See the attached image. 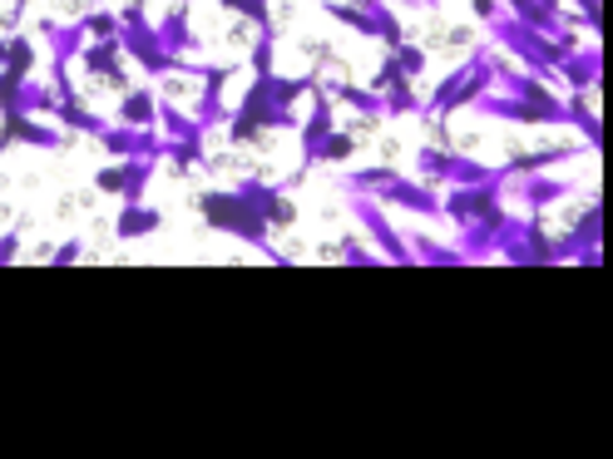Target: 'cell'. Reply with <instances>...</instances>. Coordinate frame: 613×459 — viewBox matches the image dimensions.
Returning <instances> with one entry per match:
<instances>
[{"label":"cell","instance_id":"obj_1","mask_svg":"<svg viewBox=\"0 0 613 459\" xmlns=\"http://www.w3.org/2000/svg\"><path fill=\"white\" fill-rule=\"evenodd\" d=\"M194 208H198V218H204V227H213V233H223V237H237V243H248L253 252H262V247L272 243V227L262 223V213L237 188H204L194 198Z\"/></svg>","mask_w":613,"mask_h":459},{"label":"cell","instance_id":"obj_2","mask_svg":"<svg viewBox=\"0 0 613 459\" xmlns=\"http://www.w3.org/2000/svg\"><path fill=\"white\" fill-rule=\"evenodd\" d=\"M485 30H490V40H495L500 50H510L529 70V75H539V79H554V64H560L564 54L574 50V35H564V40H549V35L529 30V25H519L515 15H505V11H500L495 21H485Z\"/></svg>","mask_w":613,"mask_h":459},{"label":"cell","instance_id":"obj_3","mask_svg":"<svg viewBox=\"0 0 613 459\" xmlns=\"http://www.w3.org/2000/svg\"><path fill=\"white\" fill-rule=\"evenodd\" d=\"M268 75H272V70H268ZM268 75H253L248 89H243V104L223 119V124H228V144H237V149H243V144H253L258 134H268V128H297V109L272 104Z\"/></svg>","mask_w":613,"mask_h":459},{"label":"cell","instance_id":"obj_4","mask_svg":"<svg viewBox=\"0 0 613 459\" xmlns=\"http://www.w3.org/2000/svg\"><path fill=\"white\" fill-rule=\"evenodd\" d=\"M114 40L149 79H169L173 70H179V54H169L159 45V35H154V25H149V15H144L139 0H130V5L119 11V35H114Z\"/></svg>","mask_w":613,"mask_h":459},{"label":"cell","instance_id":"obj_5","mask_svg":"<svg viewBox=\"0 0 613 459\" xmlns=\"http://www.w3.org/2000/svg\"><path fill=\"white\" fill-rule=\"evenodd\" d=\"M322 11H327V21L346 25V30L366 35V40L387 45V50H396V45L406 40V25H401L391 0H322Z\"/></svg>","mask_w":613,"mask_h":459},{"label":"cell","instance_id":"obj_6","mask_svg":"<svg viewBox=\"0 0 613 459\" xmlns=\"http://www.w3.org/2000/svg\"><path fill=\"white\" fill-rule=\"evenodd\" d=\"M346 208H352V218L361 223V233L371 237V247H381L387 262H396V268H416V262H410V247H406V233L387 218V203H377L371 193H346Z\"/></svg>","mask_w":613,"mask_h":459},{"label":"cell","instance_id":"obj_7","mask_svg":"<svg viewBox=\"0 0 613 459\" xmlns=\"http://www.w3.org/2000/svg\"><path fill=\"white\" fill-rule=\"evenodd\" d=\"M490 45H475L470 50V70L461 75V85H451V89H441V95H431L426 99V114L431 119H451L455 109H470V99H480L485 89L495 85V64H490Z\"/></svg>","mask_w":613,"mask_h":459},{"label":"cell","instance_id":"obj_8","mask_svg":"<svg viewBox=\"0 0 613 459\" xmlns=\"http://www.w3.org/2000/svg\"><path fill=\"white\" fill-rule=\"evenodd\" d=\"M416 173H420V183H451V188H470V183L490 178V169H485L480 159L455 153V149H445V144H426V149H416Z\"/></svg>","mask_w":613,"mask_h":459},{"label":"cell","instance_id":"obj_9","mask_svg":"<svg viewBox=\"0 0 613 459\" xmlns=\"http://www.w3.org/2000/svg\"><path fill=\"white\" fill-rule=\"evenodd\" d=\"M307 99H312V114H307V119H302V124H297L302 163H297V173H292L287 183H278V188H287V193L297 188V183H302V178H307V173L317 169V149H322V139H327V134H332V128H336V114H332V104H336V99L322 89V79H317V85H312V95H307Z\"/></svg>","mask_w":613,"mask_h":459},{"label":"cell","instance_id":"obj_10","mask_svg":"<svg viewBox=\"0 0 613 459\" xmlns=\"http://www.w3.org/2000/svg\"><path fill=\"white\" fill-rule=\"evenodd\" d=\"M470 109L475 114H485V119H505V124H525V128L569 124V104L544 109V104H529V99H515V95H495V89H485L480 99H470Z\"/></svg>","mask_w":613,"mask_h":459},{"label":"cell","instance_id":"obj_11","mask_svg":"<svg viewBox=\"0 0 613 459\" xmlns=\"http://www.w3.org/2000/svg\"><path fill=\"white\" fill-rule=\"evenodd\" d=\"M377 203H391L401 208V213L410 218H441V193H436V183H420V178H406V173H391L387 183H381L377 193H371Z\"/></svg>","mask_w":613,"mask_h":459},{"label":"cell","instance_id":"obj_12","mask_svg":"<svg viewBox=\"0 0 613 459\" xmlns=\"http://www.w3.org/2000/svg\"><path fill=\"white\" fill-rule=\"evenodd\" d=\"M599 227H603V213L599 203H589L579 218H574V227L564 237H554V252H560V262H579V268H599L603 252H599Z\"/></svg>","mask_w":613,"mask_h":459},{"label":"cell","instance_id":"obj_13","mask_svg":"<svg viewBox=\"0 0 613 459\" xmlns=\"http://www.w3.org/2000/svg\"><path fill=\"white\" fill-rule=\"evenodd\" d=\"M11 144H25V149H45V153H60L65 149V134H60V124H40V114H0V159H5V149Z\"/></svg>","mask_w":613,"mask_h":459},{"label":"cell","instance_id":"obj_14","mask_svg":"<svg viewBox=\"0 0 613 459\" xmlns=\"http://www.w3.org/2000/svg\"><path fill=\"white\" fill-rule=\"evenodd\" d=\"M95 144L114 159H159L163 163V139L159 128H134V124H105L95 134Z\"/></svg>","mask_w":613,"mask_h":459},{"label":"cell","instance_id":"obj_15","mask_svg":"<svg viewBox=\"0 0 613 459\" xmlns=\"http://www.w3.org/2000/svg\"><path fill=\"white\" fill-rule=\"evenodd\" d=\"M233 188L243 193L253 208H258L262 223H268L272 233H278V227H292V223H297V203H292V193L278 188V183H262L258 173H253V178H237Z\"/></svg>","mask_w":613,"mask_h":459},{"label":"cell","instance_id":"obj_16","mask_svg":"<svg viewBox=\"0 0 613 459\" xmlns=\"http://www.w3.org/2000/svg\"><path fill=\"white\" fill-rule=\"evenodd\" d=\"M75 60L85 64L89 79H105V85H114V89H130V75H124V50H119V40H85Z\"/></svg>","mask_w":613,"mask_h":459},{"label":"cell","instance_id":"obj_17","mask_svg":"<svg viewBox=\"0 0 613 459\" xmlns=\"http://www.w3.org/2000/svg\"><path fill=\"white\" fill-rule=\"evenodd\" d=\"M154 35H159V45L169 54H198L204 50V40L194 35V11H188V5H173V11L154 25Z\"/></svg>","mask_w":613,"mask_h":459},{"label":"cell","instance_id":"obj_18","mask_svg":"<svg viewBox=\"0 0 613 459\" xmlns=\"http://www.w3.org/2000/svg\"><path fill=\"white\" fill-rule=\"evenodd\" d=\"M519 193V203L529 208V213H544V208L564 203L569 198V183L564 178H549V173H519V178H510Z\"/></svg>","mask_w":613,"mask_h":459},{"label":"cell","instance_id":"obj_19","mask_svg":"<svg viewBox=\"0 0 613 459\" xmlns=\"http://www.w3.org/2000/svg\"><path fill=\"white\" fill-rule=\"evenodd\" d=\"M233 79L228 64H204V89H198V124L204 128H218L228 119V104H223V85Z\"/></svg>","mask_w":613,"mask_h":459},{"label":"cell","instance_id":"obj_20","mask_svg":"<svg viewBox=\"0 0 613 459\" xmlns=\"http://www.w3.org/2000/svg\"><path fill=\"white\" fill-rule=\"evenodd\" d=\"M154 128H159V139H183V144H204L208 128L198 124L194 114H183L173 99H159V109H154Z\"/></svg>","mask_w":613,"mask_h":459},{"label":"cell","instance_id":"obj_21","mask_svg":"<svg viewBox=\"0 0 613 459\" xmlns=\"http://www.w3.org/2000/svg\"><path fill=\"white\" fill-rule=\"evenodd\" d=\"M163 227V213L149 203H119L114 213V237L119 243H139V237H154Z\"/></svg>","mask_w":613,"mask_h":459},{"label":"cell","instance_id":"obj_22","mask_svg":"<svg viewBox=\"0 0 613 459\" xmlns=\"http://www.w3.org/2000/svg\"><path fill=\"white\" fill-rule=\"evenodd\" d=\"M554 75H560L569 89H599L603 54L599 50H569L560 64H554Z\"/></svg>","mask_w":613,"mask_h":459},{"label":"cell","instance_id":"obj_23","mask_svg":"<svg viewBox=\"0 0 613 459\" xmlns=\"http://www.w3.org/2000/svg\"><path fill=\"white\" fill-rule=\"evenodd\" d=\"M322 89L332 99H342V104H352L356 114L366 119V124H377V119H387V104H381V95H371V89L352 85V79H322Z\"/></svg>","mask_w":613,"mask_h":459},{"label":"cell","instance_id":"obj_24","mask_svg":"<svg viewBox=\"0 0 613 459\" xmlns=\"http://www.w3.org/2000/svg\"><path fill=\"white\" fill-rule=\"evenodd\" d=\"M159 159H119V203H144Z\"/></svg>","mask_w":613,"mask_h":459},{"label":"cell","instance_id":"obj_25","mask_svg":"<svg viewBox=\"0 0 613 459\" xmlns=\"http://www.w3.org/2000/svg\"><path fill=\"white\" fill-rule=\"evenodd\" d=\"M154 109H159V95H154L149 85H139V89H119V124L154 128Z\"/></svg>","mask_w":613,"mask_h":459},{"label":"cell","instance_id":"obj_26","mask_svg":"<svg viewBox=\"0 0 613 459\" xmlns=\"http://www.w3.org/2000/svg\"><path fill=\"white\" fill-rule=\"evenodd\" d=\"M406 247H410V262H426V268H465L461 247H445V243H436V237H426V233H410Z\"/></svg>","mask_w":613,"mask_h":459},{"label":"cell","instance_id":"obj_27","mask_svg":"<svg viewBox=\"0 0 613 459\" xmlns=\"http://www.w3.org/2000/svg\"><path fill=\"white\" fill-rule=\"evenodd\" d=\"M574 159V144H554V149H535V153H515L510 163H500V169L510 173V178H519V173H544L554 169V163H569Z\"/></svg>","mask_w":613,"mask_h":459},{"label":"cell","instance_id":"obj_28","mask_svg":"<svg viewBox=\"0 0 613 459\" xmlns=\"http://www.w3.org/2000/svg\"><path fill=\"white\" fill-rule=\"evenodd\" d=\"M50 119H54V124H60V128H75V134H85V139H95L99 128L109 124V119H99L95 109H85V104H79V99H60V104L50 109Z\"/></svg>","mask_w":613,"mask_h":459},{"label":"cell","instance_id":"obj_29","mask_svg":"<svg viewBox=\"0 0 613 459\" xmlns=\"http://www.w3.org/2000/svg\"><path fill=\"white\" fill-rule=\"evenodd\" d=\"M30 70H35V45H30V35L11 30V35H5V54H0V75H5V79H25Z\"/></svg>","mask_w":613,"mask_h":459},{"label":"cell","instance_id":"obj_30","mask_svg":"<svg viewBox=\"0 0 613 459\" xmlns=\"http://www.w3.org/2000/svg\"><path fill=\"white\" fill-rule=\"evenodd\" d=\"M569 124L584 134V144L589 149H599V114H593V89H569Z\"/></svg>","mask_w":613,"mask_h":459},{"label":"cell","instance_id":"obj_31","mask_svg":"<svg viewBox=\"0 0 613 459\" xmlns=\"http://www.w3.org/2000/svg\"><path fill=\"white\" fill-rule=\"evenodd\" d=\"M352 153H356V134L352 128H332V134L322 139V149H317V169H322V163H332L336 169V163H346Z\"/></svg>","mask_w":613,"mask_h":459},{"label":"cell","instance_id":"obj_32","mask_svg":"<svg viewBox=\"0 0 613 459\" xmlns=\"http://www.w3.org/2000/svg\"><path fill=\"white\" fill-rule=\"evenodd\" d=\"M327 257H336V262H352V268H381V262H387V257L371 252V247L356 243V237H342V243H336Z\"/></svg>","mask_w":613,"mask_h":459},{"label":"cell","instance_id":"obj_33","mask_svg":"<svg viewBox=\"0 0 613 459\" xmlns=\"http://www.w3.org/2000/svg\"><path fill=\"white\" fill-rule=\"evenodd\" d=\"M387 54H391V64H396V70H401L406 79H420V75H426V50H420V45L401 40L396 50H387Z\"/></svg>","mask_w":613,"mask_h":459},{"label":"cell","instance_id":"obj_34","mask_svg":"<svg viewBox=\"0 0 613 459\" xmlns=\"http://www.w3.org/2000/svg\"><path fill=\"white\" fill-rule=\"evenodd\" d=\"M272 54H278V30H258V40H253V54H248V70L253 75H268L272 70Z\"/></svg>","mask_w":613,"mask_h":459},{"label":"cell","instance_id":"obj_35","mask_svg":"<svg viewBox=\"0 0 613 459\" xmlns=\"http://www.w3.org/2000/svg\"><path fill=\"white\" fill-rule=\"evenodd\" d=\"M79 30H85V40H114V35H119V15L89 11V15H79Z\"/></svg>","mask_w":613,"mask_h":459},{"label":"cell","instance_id":"obj_36","mask_svg":"<svg viewBox=\"0 0 613 459\" xmlns=\"http://www.w3.org/2000/svg\"><path fill=\"white\" fill-rule=\"evenodd\" d=\"M85 243H79V237H70V243H60V247H50V252H45V262H50V268H70V262H85Z\"/></svg>","mask_w":613,"mask_h":459},{"label":"cell","instance_id":"obj_37","mask_svg":"<svg viewBox=\"0 0 613 459\" xmlns=\"http://www.w3.org/2000/svg\"><path fill=\"white\" fill-rule=\"evenodd\" d=\"M15 257H21V227H11V233H0V268H11Z\"/></svg>","mask_w":613,"mask_h":459},{"label":"cell","instance_id":"obj_38","mask_svg":"<svg viewBox=\"0 0 613 459\" xmlns=\"http://www.w3.org/2000/svg\"><path fill=\"white\" fill-rule=\"evenodd\" d=\"M95 193H105V198H119V163H114V169H99V173H95Z\"/></svg>","mask_w":613,"mask_h":459},{"label":"cell","instance_id":"obj_39","mask_svg":"<svg viewBox=\"0 0 613 459\" xmlns=\"http://www.w3.org/2000/svg\"><path fill=\"white\" fill-rule=\"evenodd\" d=\"M25 11H30V0H11V11H5V35H11V30H21Z\"/></svg>","mask_w":613,"mask_h":459},{"label":"cell","instance_id":"obj_40","mask_svg":"<svg viewBox=\"0 0 613 459\" xmlns=\"http://www.w3.org/2000/svg\"><path fill=\"white\" fill-rule=\"evenodd\" d=\"M500 11H505L500 0H475V21H480V25H485V21H495Z\"/></svg>","mask_w":613,"mask_h":459},{"label":"cell","instance_id":"obj_41","mask_svg":"<svg viewBox=\"0 0 613 459\" xmlns=\"http://www.w3.org/2000/svg\"><path fill=\"white\" fill-rule=\"evenodd\" d=\"M535 5H544L549 15H560V11H564V0H535Z\"/></svg>","mask_w":613,"mask_h":459},{"label":"cell","instance_id":"obj_42","mask_svg":"<svg viewBox=\"0 0 613 459\" xmlns=\"http://www.w3.org/2000/svg\"><path fill=\"white\" fill-rule=\"evenodd\" d=\"M420 5H426V11H441V5H445V0H420Z\"/></svg>","mask_w":613,"mask_h":459},{"label":"cell","instance_id":"obj_43","mask_svg":"<svg viewBox=\"0 0 613 459\" xmlns=\"http://www.w3.org/2000/svg\"><path fill=\"white\" fill-rule=\"evenodd\" d=\"M391 5H420V0H391Z\"/></svg>","mask_w":613,"mask_h":459},{"label":"cell","instance_id":"obj_44","mask_svg":"<svg viewBox=\"0 0 613 459\" xmlns=\"http://www.w3.org/2000/svg\"><path fill=\"white\" fill-rule=\"evenodd\" d=\"M173 5H198V0H173Z\"/></svg>","mask_w":613,"mask_h":459}]
</instances>
